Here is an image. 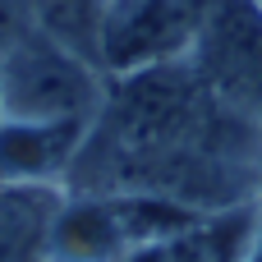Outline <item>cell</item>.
I'll use <instances>...</instances> for the list:
<instances>
[{
  "mask_svg": "<svg viewBox=\"0 0 262 262\" xmlns=\"http://www.w3.org/2000/svg\"><path fill=\"white\" fill-rule=\"evenodd\" d=\"M258 216H262V198L198 212L180 230L134 249L124 262H244L253 249V235H258Z\"/></svg>",
  "mask_w": 262,
  "mask_h": 262,
  "instance_id": "7",
  "label": "cell"
},
{
  "mask_svg": "<svg viewBox=\"0 0 262 262\" xmlns=\"http://www.w3.org/2000/svg\"><path fill=\"white\" fill-rule=\"evenodd\" d=\"M32 23V14H28V0H0V46L14 37V32H23Z\"/></svg>",
  "mask_w": 262,
  "mask_h": 262,
  "instance_id": "9",
  "label": "cell"
},
{
  "mask_svg": "<svg viewBox=\"0 0 262 262\" xmlns=\"http://www.w3.org/2000/svg\"><path fill=\"white\" fill-rule=\"evenodd\" d=\"M244 262H262V216H258V235H253V249H249Z\"/></svg>",
  "mask_w": 262,
  "mask_h": 262,
  "instance_id": "10",
  "label": "cell"
},
{
  "mask_svg": "<svg viewBox=\"0 0 262 262\" xmlns=\"http://www.w3.org/2000/svg\"><path fill=\"white\" fill-rule=\"evenodd\" d=\"M101 5L106 0H28V14L41 32H51L55 41L74 46L78 55H88L97 69V32H101Z\"/></svg>",
  "mask_w": 262,
  "mask_h": 262,
  "instance_id": "8",
  "label": "cell"
},
{
  "mask_svg": "<svg viewBox=\"0 0 262 262\" xmlns=\"http://www.w3.org/2000/svg\"><path fill=\"white\" fill-rule=\"evenodd\" d=\"M106 97V74L55 41L37 23L0 46V115L5 120H92Z\"/></svg>",
  "mask_w": 262,
  "mask_h": 262,
  "instance_id": "2",
  "label": "cell"
},
{
  "mask_svg": "<svg viewBox=\"0 0 262 262\" xmlns=\"http://www.w3.org/2000/svg\"><path fill=\"white\" fill-rule=\"evenodd\" d=\"M189 60L221 101L262 124V0H207Z\"/></svg>",
  "mask_w": 262,
  "mask_h": 262,
  "instance_id": "5",
  "label": "cell"
},
{
  "mask_svg": "<svg viewBox=\"0 0 262 262\" xmlns=\"http://www.w3.org/2000/svg\"><path fill=\"white\" fill-rule=\"evenodd\" d=\"M92 120H0V184L64 189Z\"/></svg>",
  "mask_w": 262,
  "mask_h": 262,
  "instance_id": "6",
  "label": "cell"
},
{
  "mask_svg": "<svg viewBox=\"0 0 262 262\" xmlns=\"http://www.w3.org/2000/svg\"><path fill=\"white\" fill-rule=\"evenodd\" d=\"M64 193H161L193 212L262 198V124L221 101L193 60L106 78Z\"/></svg>",
  "mask_w": 262,
  "mask_h": 262,
  "instance_id": "1",
  "label": "cell"
},
{
  "mask_svg": "<svg viewBox=\"0 0 262 262\" xmlns=\"http://www.w3.org/2000/svg\"><path fill=\"white\" fill-rule=\"evenodd\" d=\"M193 216V207L161 193H64L51 216L46 262H124Z\"/></svg>",
  "mask_w": 262,
  "mask_h": 262,
  "instance_id": "3",
  "label": "cell"
},
{
  "mask_svg": "<svg viewBox=\"0 0 262 262\" xmlns=\"http://www.w3.org/2000/svg\"><path fill=\"white\" fill-rule=\"evenodd\" d=\"M207 0H106L97 60L106 78L184 60L193 51Z\"/></svg>",
  "mask_w": 262,
  "mask_h": 262,
  "instance_id": "4",
  "label": "cell"
},
{
  "mask_svg": "<svg viewBox=\"0 0 262 262\" xmlns=\"http://www.w3.org/2000/svg\"><path fill=\"white\" fill-rule=\"evenodd\" d=\"M0 120H5V115H0Z\"/></svg>",
  "mask_w": 262,
  "mask_h": 262,
  "instance_id": "11",
  "label": "cell"
}]
</instances>
